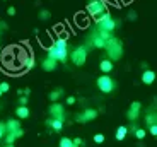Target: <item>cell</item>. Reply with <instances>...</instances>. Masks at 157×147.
<instances>
[{"label": "cell", "mask_w": 157, "mask_h": 147, "mask_svg": "<svg viewBox=\"0 0 157 147\" xmlns=\"http://www.w3.org/2000/svg\"><path fill=\"white\" fill-rule=\"evenodd\" d=\"M48 56L56 62H67L68 60V44H67V40L65 38H58L55 43L48 48Z\"/></svg>", "instance_id": "6da1fadb"}, {"label": "cell", "mask_w": 157, "mask_h": 147, "mask_svg": "<svg viewBox=\"0 0 157 147\" xmlns=\"http://www.w3.org/2000/svg\"><path fill=\"white\" fill-rule=\"evenodd\" d=\"M104 50H106L108 58H109L111 62L120 60L123 56V43H121V40H118L116 36H111L109 40H106V43H104Z\"/></svg>", "instance_id": "7a4b0ae2"}, {"label": "cell", "mask_w": 157, "mask_h": 147, "mask_svg": "<svg viewBox=\"0 0 157 147\" xmlns=\"http://www.w3.org/2000/svg\"><path fill=\"white\" fill-rule=\"evenodd\" d=\"M96 24H98L99 29H104V31H109V33H113L116 28H120V22H116L108 10L104 12V14L96 17Z\"/></svg>", "instance_id": "3957f363"}, {"label": "cell", "mask_w": 157, "mask_h": 147, "mask_svg": "<svg viewBox=\"0 0 157 147\" xmlns=\"http://www.w3.org/2000/svg\"><path fill=\"white\" fill-rule=\"evenodd\" d=\"M86 10H87L89 16L98 17V16H101V14H104V12L108 10V4H106V0H90V2H87Z\"/></svg>", "instance_id": "277c9868"}, {"label": "cell", "mask_w": 157, "mask_h": 147, "mask_svg": "<svg viewBox=\"0 0 157 147\" xmlns=\"http://www.w3.org/2000/svg\"><path fill=\"white\" fill-rule=\"evenodd\" d=\"M114 87H116V84H114V80L111 79L108 74H102L101 77H98V89L102 92V94H109V92H113Z\"/></svg>", "instance_id": "5b68a950"}, {"label": "cell", "mask_w": 157, "mask_h": 147, "mask_svg": "<svg viewBox=\"0 0 157 147\" xmlns=\"http://www.w3.org/2000/svg\"><path fill=\"white\" fill-rule=\"evenodd\" d=\"M70 60H72V64H74V65L82 67V65L86 64V60H87V46H86V44L75 48L74 52L70 53Z\"/></svg>", "instance_id": "8992f818"}, {"label": "cell", "mask_w": 157, "mask_h": 147, "mask_svg": "<svg viewBox=\"0 0 157 147\" xmlns=\"http://www.w3.org/2000/svg\"><path fill=\"white\" fill-rule=\"evenodd\" d=\"M99 115L98 110H94V108H86L82 113H78V115H75V122L77 123H87V122H92V120H96Z\"/></svg>", "instance_id": "52a82bcc"}, {"label": "cell", "mask_w": 157, "mask_h": 147, "mask_svg": "<svg viewBox=\"0 0 157 147\" xmlns=\"http://www.w3.org/2000/svg\"><path fill=\"white\" fill-rule=\"evenodd\" d=\"M48 111H50V116L53 120H63V122H65V108H63V104H60L58 101L51 104Z\"/></svg>", "instance_id": "ba28073f"}, {"label": "cell", "mask_w": 157, "mask_h": 147, "mask_svg": "<svg viewBox=\"0 0 157 147\" xmlns=\"http://www.w3.org/2000/svg\"><path fill=\"white\" fill-rule=\"evenodd\" d=\"M140 110H142V104L138 101H133V103L130 104L128 111H126V116H128L130 122H137L138 116H140Z\"/></svg>", "instance_id": "9c48e42d"}, {"label": "cell", "mask_w": 157, "mask_h": 147, "mask_svg": "<svg viewBox=\"0 0 157 147\" xmlns=\"http://www.w3.org/2000/svg\"><path fill=\"white\" fill-rule=\"evenodd\" d=\"M56 67H58V62L53 60V58H50V56H46V58L41 62V68H43L44 72H53Z\"/></svg>", "instance_id": "30bf717a"}, {"label": "cell", "mask_w": 157, "mask_h": 147, "mask_svg": "<svg viewBox=\"0 0 157 147\" xmlns=\"http://www.w3.org/2000/svg\"><path fill=\"white\" fill-rule=\"evenodd\" d=\"M154 80H155V72L150 70V68H145V70L142 72V82L145 84V86H150V84H154Z\"/></svg>", "instance_id": "8fae6325"}, {"label": "cell", "mask_w": 157, "mask_h": 147, "mask_svg": "<svg viewBox=\"0 0 157 147\" xmlns=\"http://www.w3.org/2000/svg\"><path fill=\"white\" fill-rule=\"evenodd\" d=\"M99 68H101L102 74H109V72L113 70V62H111L109 58L101 60V64H99Z\"/></svg>", "instance_id": "7c38bea8"}, {"label": "cell", "mask_w": 157, "mask_h": 147, "mask_svg": "<svg viewBox=\"0 0 157 147\" xmlns=\"http://www.w3.org/2000/svg\"><path fill=\"white\" fill-rule=\"evenodd\" d=\"M17 128H21V122H19V120H7V122H5V130H7V132L14 133Z\"/></svg>", "instance_id": "4fadbf2b"}, {"label": "cell", "mask_w": 157, "mask_h": 147, "mask_svg": "<svg viewBox=\"0 0 157 147\" xmlns=\"http://www.w3.org/2000/svg\"><path fill=\"white\" fill-rule=\"evenodd\" d=\"M16 116H17V120H26L29 116V108L28 106H17L16 108Z\"/></svg>", "instance_id": "5bb4252c"}, {"label": "cell", "mask_w": 157, "mask_h": 147, "mask_svg": "<svg viewBox=\"0 0 157 147\" xmlns=\"http://www.w3.org/2000/svg\"><path fill=\"white\" fill-rule=\"evenodd\" d=\"M63 92H65V91H63L62 87H56V89H53V91L50 92V96H48V98H50L51 103H56V101H58L60 98L63 96Z\"/></svg>", "instance_id": "9a60e30c"}, {"label": "cell", "mask_w": 157, "mask_h": 147, "mask_svg": "<svg viewBox=\"0 0 157 147\" xmlns=\"http://www.w3.org/2000/svg\"><path fill=\"white\" fill-rule=\"evenodd\" d=\"M126 133H128V127H125V125H121V127L116 128V133H114V139L116 140H125Z\"/></svg>", "instance_id": "2e32d148"}, {"label": "cell", "mask_w": 157, "mask_h": 147, "mask_svg": "<svg viewBox=\"0 0 157 147\" xmlns=\"http://www.w3.org/2000/svg\"><path fill=\"white\" fill-rule=\"evenodd\" d=\"M50 128H53L55 132H60V130L63 128V120H53V118H51Z\"/></svg>", "instance_id": "e0dca14e"}, {"label": "cell", "mask_w": 157, "mask_h": 147, "mask_svg": "<svg viewBox=\"0 0 157 147\" xmlns=\"http://www.w3.org/2000/svg\"><path fill=\"white\" fill-rule=\"evenodd\" d=\"M34 64H36L34 56H33V55H28V58H26V62H24V68H26V70H31V68L34 67Z\"/></svg>", "instance_id": "ac0fdd59"}, {"label": "cell", "mask_w": 157, "mask_h": 147, "mask_svg": "<svg viewBox=\"0 0 157 147\" xmlns=\"http://www.w3.org/2000/svg\"><path fill=\"white\" fill-rule=\"evenodd\" d=\"M38 16H39V19H41V21H50V17H51V12L48 10V9H41Z\"/></svg>", "instance_id": "d6986e66"}, {"label": "cell", "mask_w": 157, "mask_h": 147, "mask_svg": "<svg viewBox=\"0 0 157 147\" xmlns=\"http://www.w3.org/2000/svg\"><path fill=\"white\" fill-rule=\"evenodd\" d=\"M58 147H74V144H72V139H68V137H62L58 142Z\"/></svg>", "instance_id": "ffe728a7"}, {"label": "cell", "mask_w": 157, "mask_h": 147, "mask_svg": "<svg viewBox=\"0 0 157 147\" xmlns=\"http://www.w3.org/2000/svg\"><path fill=\"white\" fill-rule=\"evenodd\" d=\"M154 123H155V113L150 111V113L145 115V125L149 127V125H154Z\"/></svg>", "instance_id": "44dd1931"}, {"label": "cell", "mask_w": 157, "mask_h": 147, "mask_svg": "<svg viewBox=\"0 0 157 147\" xmlns=\"http://www.w3.org/2000/svg\"><path fill=\"white\" fill-rule=\"evenodd\" d=\"M133 135L137 137L138 140H144V139H145V135H147V132H145V128H137V130L133 132Z\"/></svg>", "instance_id": "7402d4cb"}, {"label": "cell", "mask_w": 157, "mask_h": 147, "mask_svg": "<svg viewBox=\"0 0 157 147\" xmlns=\"http://www.w3.org/2000/svg\"><path fill=\"white\" fill-rule=\"evenodd\" d=\"M4 139H5V144H7V145H10V144L16 142V137H14V133H10V132H5Z\"/></svg>", "instance_id": "603a6c76"}, {"label": "cell", "mask_w": 157, "mask_h": 147, "mask_svg": "<svg viewBox=\"0 0 157 147\" xmlns=\"http://www.w3.org/2000/svg\"><path fill=\"white\" fill-rule=\"evenodd\" d=\"M104 140H106L104 133H96V135H94V142H96V144H102Z\"/></svg>", "instance_id": "cb8c5ba5"}, {"label": "cell", "mask_w": 157, "mask_h": 147, "mask_svg": "<svg viewBox=\"0 0 157 147\" xmlns=\"http://www.w3.org/2000/svg\"><path fill=\"white\" fill-rule=\"evenodd\" d=\"M19 106H28V96L26 94L19 96Z\"/></svg>", "instance_id": "d4e9b609"}, {"label": "cell", "mask_w": 157, "mask_h": 147, "mask_svg": "<svg viewBox=\"0 0 157 147\" xmlns=\"http://www.w3.org/2000/svg\"><path fill=\"white\" fill-rule=\"evenodd\" d=\"M72 144H74V147H80V145H84V140L75 137V139H72Z\"/></svg>", "instance_id": "484cf974"}, {"label": "cell", "mask_w": 157, "mask_h": 147, "mask_svg": "<svg viewBox=\"0 0 157 147\" xmlns=\"http://www.w3.org/2000/svg\"><path fill=\"white\" fill-rule=\"evenodd\" d=\"M9 89H10V84H9V82H2V84H0V91H2V92H9Z\"/></svg>", "instance_id": "4316f807"}, {"label": "cell", "mask_w": 157, "mask_h": 147, "mask_svg": "<svg viewBox=\"0 0 157 147\" xmlns=\"http://www.w3.org/2000/svg\"><path fill=\"white\" fill-rule=\"evenodd\" d=\"M9 29V24L7 22H4V21H0V34H4L5 31Z\"/></svg>", "instance_id": "83f0119b"}, {"label": "cell", "mask_w": 157, "mask_h": 147, "mask_svg": "<svg viewBox=\"0 0 157 147\" xmlns=\"http://www.w3.org/2000/svg\"><path fill=\"white\" fill-rule=\"evenodd\" d=\"M149 132H150V135L155 137V135H157V125H155V123H154V125H149Z\"/></svg>", "instance_id": "f1b7e54d"}, {"label": "cell", "mask_w": 157, "mask_h": 147, "mask_svg": "<svg viewBox=\"0 0 157 147\" xmlns=\"http://www.w3.org/2000/svg\"><path fill=\"white\" fill-rule=\"evenodd\" d=\"M5 123H2V122H0V140L4 139V135H5Z\"/></svg>", "instance_id": "f546056e"}, {"label": "cell", "mask_w": 157, "mask_h": 147, "mask_svg": "<svg viewBox=\"0 0 157 147\" xmlns=\"http://www.w3.org/2000/svg\"><path fill=\"white\" fill-rule=\"evenodd\" d=\"M22 135H24V130H22V128H17V130L14 132V137H16V139H21Z\"/></svg>", "instance_id": "4dcf8cb0"}, {"label": "cell", "mask_w": 157, "mask_h": 147, "mask_svg": "<svg viewBox=\"0 0 157 147\" xmlns=\"http://www.w3.org/2000/svg\"><path fill=\"white\" fill-rule=\"evenodd\" d=\"M126 17H128L130 21H135V19H137V12H133V10H130L128 14H126Z\"/></svg>", "instance_id": "1f68e13d"}, {"label": "cell", "mask_w": 157, "mask_h": 147, "mask_svg": "<svg viewBox=\"0 0 157 147\" xmlns=\"http://www.w3.org/2000/svg\"><path fill=\"white\" fill-rule=\"evenodd\" d=\"M67 104H68V106L75 104V98H74V96H68V98H67Z\"/></svg>", "instance_id": "d6a6232c"}, {"label": "cell", "mask_w": 157, "mask_h": 147, "mask_svg": "<svg viewBox=\"0 0 157 147\" xmlns=\"http://www.w3.org/2000/svg\"><path fill=\"white\" fill-rule=\"evenodd\" d=\"M7 14H9V16H16V7H12V5H10V7L7 9Z\"/></svg>", "instance_id": "836d02e7"}, {"label": "cell", "mask_w": 157, "mask_h": 147, "mask_svg": "<svg viewBox=\"0 0 157 147\" xmlns=\"http://www.w3.org/2000/svg\"><path fill=\"white\" fill-rule=\"evenodd\" d=\"M137 128H138V127H137V122H132V127L128 128V132H132V133H133V132L137 130Z\"/></svg>", "instance_id": "e575fe53"}, {"label": "cell", "mask_w": 157, "mask_h": 147, "mask_svg": "<svg viewBox=\"0 0 157 147\" xmlns=\"http://www.w3.org/2000/svg\"><path fill=\"white\" fill-rule=\"evenodd\" d=\"M22 94L29 96V94H31V89H29V87H26V89H24V91H22Z\"/></svg>", "instance_id": "d590c367"}, {"label": "cell", "mask_w": 157, "mask_h": 147, "mask_svg": "<svg viewBox=\"0 0 157 147\" xmlns=\"http://www.w3.org/2000/svg\"><path fill=\"white\" fill-rule=\"evenodd\" d=\"M140 67H142V70H145V68H149V64H145V62H142V65H140Z\"/></svg>", "instance_id": "8d00e7d4"}, {"label": "cell", "mask_w": 157, "mask_h": 147, "mask_svg": "<svg viewBox=\"0 0 157 147\" xmlns=\"http://www.w3.org/2000/svg\"><path fill=\"white\" fill-rule=\"evenodd\" d=\"M5 147H14V144H10V145H5Z\"/></svg>", "instance_id": "74e56055"}, {"label": "cell", "mask_w": 157, "mask_h": 147, "mask_svg": "<svg viewBox=\"0 0 157 147\" xmlns=\"http://www.w3.org/2000/svg\"><path fill=\"white\" fill-rule=\"evenodd\" d=\"M0 96H4V92H2V91H0Z\"/></svg>", "instance_id": "f35d334b"}, {"label": "cell", "mask_w": 157, "mask_h": 147, "mask_svg": "<svg viewBox=\"0 0 157 147\" xmlns=\"http://www.w3.org/2000/svg\"><path fill=\"white\" fill-rule=\"evenodd\" d=\"M0 108H2V104H0Z\"/></svg>", "instance_id": "ab89813d"}, {"label": "cell", "mask_w": 157, "mask_h": 147, "mask_svg": "<svg viewBox=\"0 0 157 147\" xmlns=\"http://www.w3.org/2000/svg\"><path fill=\"white\" fill-rule=\"evenodd\" d=\"M4 2H5V0H4Z\"/></svg>", "instance_id": "60d3db41"}]
</instances>
